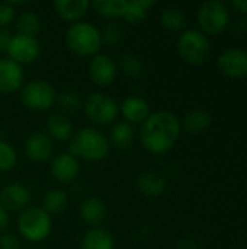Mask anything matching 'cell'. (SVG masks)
Instances as JSON below:
<instances>
[{
    "mask_svg": "<svg viewBox=\"0 0 247 249\" xmlns=\"http://www.w3.org/2000/svg\"><path fill=\"white\" fill-rule=\"evenodd\" d=\"M15 16H16V10L9 1L0 3V29L10 25L13 22Z\"/></svg>",
    "mask_w": 247,
    "mask_h": 249,
    "instance_id": "d6a6232c",
    "label": "cell"
},
{
    "mask_svg": "<svg viewBox=\"0 0 247 249\" xmlns=\"http://www.w3.org/2000/svg\"><path fill=\"white\" fill-rule=\"evenodd\" d=\"M55 104L60 107V112L63 114H73L76 111L80 109L82 107V99L79 96L77 92L71 90V89H66L60 93H57V99H55Z\"/></svg>",
    "mask_w": 247,
    "mask_h": 249,
    "instance_id": "f1b7e54d",
    "label": "cell"
},
{
    "mask_svg": "<svg viewBox=\"0 0 247 249\" xmlns=\"http://www.w3.org/2000/svg\"><path fill=\"white\" fill-rule=\"evenodd\" d=\"M137 188L147 197H157L166 190V179L153 171H146L137 178Z\"/></svg>",
    "mask_w": 247,
    "mask_h": 249,
    "instance_id": "44dd1931",
    "label": "cell"
},
{
    "mask_svg": "<svg viewBox=\"0 0 247 249\" xmlns=\"http://www.w3.org/2000/svg\"><path fill=\"white\" fill-rule=\"evenodd\" d=\"M47 134L58 142H67L73 137L74 134V125L68 115L63 112H52L47 118Z\"/></svg>",
    "mask_w": 247,
    "mask_h": 249,
    "instance_id": "ac0fdd59",
    "label": "cell"
},
{
    "mask_svg": "<svg viewBox=\"0 0 247 249\" xmlns=\"http://www.w3.org/2000/svg\"><path fill=\"white\" fill-rule=\"evenodd\" d=\"M79 213L83 222H86L93 228H99L108 217L106 204L98 197H89L83 200L79 207Z\"/></svg>",
    "mask_w": 247,
    "mask_h": 249,
    "instance_id": "e0dca14e",
    "label": "cell"
},
{
    "mask_svg": "<svg viewBox=\"0 0 247 249\" xmlns=\"http://www.w3.org/2000/svg\"><path fill=\"white\" fill-rule=\"evenodd\" d=\"M83 109L92 123L96 125H106L118 117L119 105L112 96L103 92H93L84 99Z\"/></svg>",
    "mask_w": 247,
    "mask_h": 249,
    "instance_id": "8992f818",
    "label": "cell"
},
{
    "mask_svg": "<svg viewBox=\"0 0 247 249\" xmlns=\"http://www.w3.org/2000/svg\"><path fill=\"white\" fill-rule=\"evenodd\" d=\"M80 172L79 159H76L68 152H61L55 155L51 160V175L55 181L61 184H68L77 178Z\"/></svg>",
    "mask_w": 247,
    "mask_h": 249,
    "instance_id": "5bb4252c",
    "label": "cell"
},
{
    "mask_svg": "<svg viewBox=\"0 0 247 249\" xmlns=\"http://www.w3.org/2000/svg\"><path fill=\"white\" fill-rule=\"evenodd\" d=\"M92 6L100 16L115 19V18H122L124 9L127 6V0H95Z\"/></svg>",
    "mask_w": 247,
    "mask_h": 249,
    "instance_id": "4316f807",
    "label": "cell"
},
{
    "mask_svg": "<svg viewBox=\"0 0 247 249\" xmlns=\"http://www.w3.org/2000/svg\"><path fill=\"white\" fill-rule=\"evenodd\" d=\"M109 139L93 127L80 128L73 134L68 144V153L76 159L86 162H100L109 155Z\"/></svg>",
    "mask_w": 247,
    "mask_h": 249,
    "instance_id": "7a4b0ae2",
    "label": "cell"
},
{
    "mask_svg": "<svg viewBox=\"0 0 247 249\" xmlns=\"http://www.w3.org/2000/svg\"><path fill=\"white\" fill-rule=\"evenodd\" d=\"M198 22L201 28L211 35L220 34L229 22V10L223 1L210 0L202 3L198 12Z\"/></svg>",
    "mask_w": 247,
    "mask_h": 249,
    "instance_id": "ba28073f",
    "label": "cell"
},
{
    "mask_svg": "<svg viewBox=\"0 0 247 249\" xmlns=\"http://www.w3.org/2000/svg\"><path fill=\"white\" fill-rule=\"evenodd\" d=\"M23 150H25V155L32 162L44 163L52 156L54 143H52V139L47 133L35 131L31 136H28V139L25 140Z\"/></svg>",
    "mask_w": 247,
    "mask_h": 249,
    "instance_id": "4fadbf2b",
    "label": "cell"
},
{
    "mask_svg": "<svg viewBox=\"0 0 247 249\" xmlns=\"http://www.w3.org/2000/svg\"><path fill=\"white\" fill-rule=\"evenodd\" d=\"M12 38H13V35H12V32L7 28H1L0 29V55L7 54V50H9Z\"/></svg>",
    "mask_w": 247,
    "mask_h": 249,
    "instance_id": "e575fe53",
    "label": "cell"
},
{
    "mask_svg": "<svg viewBox=\"0 0 247 249\" xmlns=\"http://www.w3.org/2000/svg\"><path fill=\"white\" fill-rule=\"evenodd\" d=\"M218 67L230 77H246L247 53L239 48H230L220 54Z\"/></svg>",
    "mask_w": 247,
    "mask_h": 249,
    "instance_id": "9a60e30c",
    "label": "cell"
},
{
    "mask_svg": "<svg viewBox=\"0 0 247 249\" xmlns=\"http://www.w3.org/2000/svg\"><path fill=\"white\" fill-rule=\"evenodd\" d=\"M176 249H198V247L192 239H182L178 242Z\"/></svg>",
    "mask_w": 247,
    "mask_h": 249,
    "instance_id": "8d00e7d4",
    "label": "cell"
},
{
    "mask_svg": "<svg viewBox=\"0 0 247 249\" xmlns=\"http://www.w3.org/2000/svg\"><path fill=\"white\" fill-rule=\"evenodd\" d=\"M178 53L179 55L191 63L201 64L207 60L210 54V41L204 32L197 29H186L178 38Z\"/></svg>",
    "mask_w": 247,
    "mask_h": 249,
    "instance_id": "52a82bcc",
    "label": "cell"
},
{
    "mask_svg": "<svg viewBox=\"0 0 247 249\" xmlns=\"http://www.w3.org/2000/svg\"><path fill=\"white\" fill-rule=\"evenodd\" d=\"M135 142V130L134 125L127 121H118L111 128L109 143H112L119 150L130 149Z\"/></svg>",
    "mask_w": 247,
    "mask_h": 249,
    "instance_id": "ffe728a7",
    "label": "cell"
},
{
    "mask_svg": "<svg viewBox=\"0 0 247 249\" xmlns=\"http://www.w3.org/2000/svg\"><path fill=\"white\" fill-rule=\"evenodd\" d=\"M119 111L124 115V121L130 124H138L144 123L147 117L151 114L150 112V105L148 102L141 98V96H128L122 101L119 105Z\"/></svg>",
    "mask_w": 247,
    "mask_h": 249,
    "instance_id": "2e32d148",
    "label": "cell"
},
{
    "mask_svg": "<svg viewBox=\"0 0 247 249\" xmlns=\"http://www.w3.org/2000/svg\"><path fill=\"white\" fill-rule=\"evenodd\" d=\"M25 80L23 67L9 57L0 58V93L10 95L20 90Z\"/></svg>",
    "mask_w": 247,
    "mask_h": 249,
    "instance_id": "8fae6325",
    "label": "cell"
},
{
    "mask_svg": "<svg viewBox=\"0 0 247 249\" xmlns=\"http://www.w3.org/2000/svg\"><path fill=\"white\" fill-rule=\"evenodd\" d=\"M68 197L63 190H49L42 198V210L51 214L63 213L67 209Z\"/></svg>",
    "mask_w": 247,
    "mask_h": 249,
    "instance_id": "484cf974",
    "label": "cell"
},
{
    "mask_svg": "<svg viewBox=\"0 0 247 249\" xmlns=\"http://www.w3.org/2000/svg\"><path fill=\"white\" fill-rule=\"evenodd\" d=\"M16 163H17V153L15 147L7 142L0 140V171L1 172L10 171L16 166Z\"/></svg>",
    "mask_w": 247,
    "mask_h": 249,
    "instance_id": "4dcf8cb0",
    "label": "cell"
},
{
    "mask_svg": "<svg viewBox=\"0 0 247 249\" xmlns=\"http://www.w3.org/2000/svg\"><path fill=\"white\" fill-rule=\"evenodd\" d=\"M31 191L22 182L6 184L0 191V204L9 212H23L31 203Z\"/></svg>",
    "mask_w": 247,
    "mask_h": 249,
    "instance_id": "7c38bea8",
    "label": "cell"
},
{
    "mask_svg": "<svg viewBox=\"0 0 247 249\" xmlns=\"http://www.w3.org/2000/svg\"><path fill=\"white\" fill-rule=\"evenodd\" d=\"M181 123L170 111H157L147 117L140 128L143 146L153 153H165L172 149L179 137Z\"/></svg>",
    "mask_w": 247,
    "mask_h": 249,
    "instance_id": "6da1fadb",
    "label": "cell"
},
{
    "mask_svg": "<svg viewBox=\"0 0 247 249\" xmlns=\"http://www.w3.org/2000/svg\"><path fill=\"white\" fill-rule=\"evenodd\" d=\"M57 99L54 86L44 79H32L20 88V102L31 111H47Z\"/></svg>",
    "mask_w": 247,
    "mask_h": 249,
    "instance_id": "5b68a950",
    "label": "cell"
},
{
    "mask_svg": "<svg viewBox=\"0 0 247 249\" xmlns=\"http://www.w3.org/2000/svg\"><path fill=\"white\" fill-rule=\"evenodd\" d=\"M66 44L71 53L80 57H95L102 47L100 31L90 22L71 23L66 32Z\"/></svg>",
    "mask_w": 247,
    "mask_h": 249,
    "instance_id": "3957f363",
    "label": "cell"
},
{
    "mask_svg": "<svg viewBox=\"0 0 247 249\" xmlns=\"http://www.w3.org/2000/svg\"><path fill=\"white\" fill-rule=\"evenodd\" d=\"M160 22L169 31H179L185 26L186 16L182 9L170 6V7L163 9V12L160 15Z\"/></svg>",
    "mask_w": 247,
    "mask_h": 249,
    "instance_id": "83f0119b",
    "label": "cell"
},
{
    "mask_svg": "<svg viewBox=\"0 0 247 249\" xmlns=\"http://www.w3.org/2000/svg\"><path fill=\"white\" fill-rule=\"evenodd\" d=\"M118 74L116 63L106 54H96L89 63V77L98 86H109Z\"/></svg>",
    "mask_w": 247,
    "mask_h": 249,
    "instance_id": "30bf717a",
    "label": "cell"
},
{
    "mask_svg": "<svg viewBox=\"0 0 247 249\" xmlns=\"http://www.w3.org/2000/svg\"><path fill=\"white\" fill-rule=\"evenodd\" d=\"M7 225H9V212L0 204V235L4 233Z\"/></svg>",
    "mask_w": 247,
    "mask_h": 249,
    "instance_id": "d590c367",
    "label": "cell"
},
{
    "mask_svg": "<svg viewBox=\"0 0 247 249\" xmlns=\"http://www.w3.org/2000/svg\"><path fill=\"white\" fill-rule=\"evenodd\" d=\"M0 249H22L20 239L13 233H1L0 235Z\"/></svg>",
    "mask_w": 247,
    "mask_h": 249,
    "instance_id": "836d02e7",
    "label": "cell"
},
{
    "mask_svg": "<svg viewBox=\"0 0 247 249\" xmlns=\"http://www.w3.org/2000/svg\"><path fill=\"white\" fill-rule=\"evenodd\" d=\"M39 55H41V44L36 38L17 35V34L13 35L7 50V57L10 60L23 66V64L33 63L35 60H38Z\"/></svg>",
    "mask_w": 247,
    "mask_h": 249,
    "instance_id": "9c48e42d",
    "label": "cell"
},
{
    "mask_svg": "<svg viewBox=\"0 0 247 249\" xmlns=\"http://www.w3.org/2000/svg\"><path fill=\"white\" fill-rule=\"evenodd\" d=\"M100 36H102V45H108V47H114L116 44H119L124 36H125V31L122 28L121 23L118 22H109L106 23L102 31H100Z\"/></svg>",
    "mask_w": 247,
    "mask_h": 249,
    "instance_id": "f546056e",
    "label": "cell"
},
{
    "mask_svg": "<svg viewBox=\"0 0 247 249\" xmlns=\"http://www.w3.org/2000/svg\"><path fill=\"white\" fill-rule=\"evenodd\" d=\"M119 69L128 77H138L143 73V63L134 54H124L119 60Z\"/></svg>",
    "mask_w": 247,
    "mask_h": 249,
    "instance_id": "1f68e13d",
    "label": "cell"
},
{
    "mask_svg": "<svg viewBox=\"0 0 247 249\" xmlns=\"http://www.w3.org/2000/svg\"><path fill=\"white\" fill-rule=\"evenodd\" d=\"M183 128L189 133H201L211 124V114L205 109H192L183 118Z\"/></svg>",
    "mask_w": 247,
    "mask_h": 249,
    "instance_id": "d4e9b609",
    "label": "cell"
},
{
    "mask_svg": "<svg viewBox=\"0 0 247 249\" xmlns=\"http://www.w3.org/2000/svg\"><path fill=\"white\" fill-rule=\"evenodd\" d=\"M231 4H233L236 9H239L240 12L247 13V0H233Z\"/></svg>",
    "mask_w": 247,
    "mask_h": 249,
    "instance_id": "74e56055",
    "label": "cell"
},
{
    "mask_svg": "<svg viewBox=\"0 0 247 249\" xmlns=\"http://www.w3.org/2000/svg\"><path fill=\"white\" fill-rule=\"evenodd\" d=\"M82 249H115V241L106 229L92 228L82 239Z\"/></svg>",
    "mask_w": 247,
    "mask_h": 249,
    "instance_id": "7402d4cb",
    "label": "cell"
},
{
    "mask_svg": "<svg viewBox=\"0 0 247 249\" xmlns=\"http://www.w3.org/2000/svg\"><path fill=\"white\" fill-rule=\"evenodd\" d=\"M52 229L51 216L42 207H26L17 217V231L29 242L45 241Z\"/></svg>",
    "mask_w": 247,
    "mask_h": 249,
    "instance_id": "277c9868",
    "label": "cell"
},
{
    "mask_svg": "<svg viewBox=\"0 0 247 249\" xmlns=\"http://www.w3.org/2000/svg\"><path fill=\"white\" fill-rule=\"evenodd\" d=\"M153 4H154L153 0H130L127 1L122 18L130 25H137L147 18V13L150 7H153Z\"/></svg>",
    "mask_w": 247,
    "mask_h": 249,
    "instance_id": "cb8c5ba5",
    "label": "cell"
},
{
    "mask_svg": "<svg viewBox=\"0 0 247 249\" xmlns=\"http://www.w3.org/2000/svg\"><path fill=\"white\" fill-rule=\"evenodd\" d=\"M41 18L32 12V10H25L22 12L16 20H15V29L17 35H25V36H32L36 38V35L41 31Z\"/></svg>",
    "mask_w": 247,
    "mask_h": 249,
    "instance_id": "603a6c76",
    "label": "cell"
},
{
    "mask_svg": "<svg viewBox=\"0 0 247 249\" xmlns=\"http://www.w3.org/2000/svg\"><path fill=\"white\" fill-rule=\"evenodd\" d=\"M90 7L89 0H55L54 9L57 15L67 22L76 23L80 22L82 18L87 13Z\"/></svg>",
    "mask_w": 247,
    "mask_h": 249,
    "instance_id": "d6986e66",
    "label": "cell"
}]
</instances>
